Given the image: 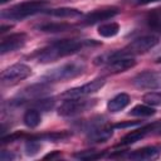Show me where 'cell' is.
<instances>
[{
  "instance_id": "6da1fadb",
  "label": "cell",
  "mask_w": 161,
  "mask_h": 161,
  "mask_svg": "<svg viewBox=\"0 0 161 161\" xmlns=\"http://www.w3.org/2000/svg\"><path fill=\"white\" fill-rule=\"evenodd\" d=\"M97 44L93 40H75V39H64L58 40L45 49H43L38 54V60L40 63H50L54 60H58L60 58H64L67 55H70L78 50H80L86 45Z\"/></svg>"
},
{
  "instance_id": "7a4b0ae2",
  "label": "cell",
  "mask_w": 161,
  "mask_h": 161,
  "mask_svg": "<svg viewBox=\"0 0 161 161\" xmlns=\"http://www.w3.org/2000/svg\"><path fill=\"white\" fill-rule=\"evenodd\" d=\"M48 6V1L45 0H28L20 4H16L6 10L1 11L3 19H11V20H21L26 16L34 15Z\"/></svg>"
},
{
  "instance_id": "3957f363",
  "label": "cell",
  "mask_w": 161,
  "mask_h": 161,
  "mask_svg": "<svg viewBox=\"0 0 161 161\" xmlns=\"http://www.w3.org/2000/svg\"><path fill=\"white\" fill-rule=\"evenodd\" d=\"M84 69H86L84 63L69 62V63L62 64L57 68H53L48 73H45L43 75V82L50 83V82H60V80L72 79V78H75L79 74H82Z\"/></svg>"
},
{
  "instance_id": "277c9868",
  "label": "cell",
  "mask_w": 161,
  "mask_h": 161,
  "mask_svg": "<svg viewBox=\"0 0 161 161\" xmlns=\"http://www.w3.org/2000/svg\"><path fill=\"white\" fill-rule=\"evenodd\" d=\"M158 43V38L155 35H143L133 39L130 44H127L123 49L114 52V55L118 57H135L140 54H145L151 50Z\"/></svg>"
},
{
  "instance_id": "5b68a950",
  "label": "cell",
  "mask_w": 161,
  "mask_h": 161,
  "mask_svg": "<svg viewBox=\"0 0 161 161\" xmlns=\"http://www.w3.org/2000/svg\"><path fill=\"white\" fill-rule=\"evenodd\" d=\"M94 104H96L94 99H83V97L82 98H67V101H64L59 106L58 113L63 117H72V116H77V114L86 112L87 109L92 108Z\"/></svg>"
},
{
  "instance_id": "8992f818",
  "label": "cell",
  "mask_w": 161,
  "mask_h": 161,
  "mask_svg": "<svg viewBox=\"0 0 161 161\" xmlns=\"http://www.w3.org/2000/svg\"><path fill=\"white\" fill-rule=\"evenodd\" d=\"M31 74V68L23 63H16L8 67L1 73V83L4 86H13L18 82L28 78Z\"/></svg>"
},
{
  "instance_id": "52a82bcc",
  "label": "cell",
  "mask_w": 161,
  "mask_h": 161,
  "mask_svg": "<svg viewBox=\"0 0 161 161\" xmlns=\"http://www.w3.org/2000/svg\"><path fill=\"white\" fill-rule=\"evenodd\" d=\"M132 84L138 89H147V91L161 89V72H156V70L141 72L133 77Z\"/></svg>"
},
{
  "instance_id": "ba28073f",
  "label": "cell",
  "mask_w": 161,
  "mask_h": 161,
  "mask_svg": "<svg viewBox=\"0 0 161 161\" xmlns=\"http://www.w3.org/2000/svg\"><path fill=\"white\" fill-rule=\"evenodd\" d=\"M104 86V79L103 78H97L93 79L80 87H74L72 89H68L63 93L64 98H84L86 96H89L92 93H96Z\"/></svg>"
},
{
  "instance_id": "9c48e42d",
  "label": "cell",
  "mask_w": 161,
  "mask_h": 161,
  "mask_svg": "<svg viewBox=\"0 0 161 161\" xmlns=\"http://www.w3.org/2000/svg\"><path fill=\"white\" fill-rule=\"evenodd\" d=\"M113 135V127L108 123L93 122L88 127V141L93 143H101L108 141Z\"/></svg>"
},
{
  "instance_id": "30bf717a",
  "label": "cell",
  "mask_w": 161,
  "mask_h": 161,
  "mask_svg": "<svg viewBox=\"0 0 161 161\" xmlns=\"http://www.w3.org/2000/svg\"><path fill=\"white\" fill-rule=\"evenodd\" d=\"M26 34L25 33H14L1 39L0 44V53L6 54L10 52H15L20 48H23L26 43Z\"/></svg>"
},
{
  "instance_id": "8fae6325",
  "label": "cell",
  "mask_w": 161,
  "mask_h": 161,
  "mask_svg": "<svg viewBox=\"0 0 161 161\" xmlns=\"http://www.w3.org/2000/svg\"><path fill=\"white\" fill-rule=\"evenodd\" d=\"M118 13H119V10H118L117 8L98 9V10H94V11L89 13V14L84 18L83 24H84V25H93V24H96V23H101V21L108 20V19H112V18L116 16Z\"/></svg>"
},
{
  "instance_id": "7c38bea8",
  "label": "cell",
  "mask_w": 161,
  "mask_h": 161,
  "mask_svg": "<svg viewBox=\"0 0 161 161\" xmlns=\"http://www.w3.org/2000/svg\"><path fill=\"white\" fill-rule=\"evenodd\" d=\"M160 155H161V146H146L132 151L128 155V158L135 161H146V160H155Z\"/></svg>"
},
{
  "instance_id": "4fadbf2b",
  "label": "cell",
  "mask_w": 161,
  "mask_h": 161,
  "mask_svg": "<svg viewBox=\"0 0 161 161\" xmlns=\"http://www.w3.org/2000/svg\"><path fill=\"white\" fill-rule=\"evenodd\" d=\"M151 130H152V126H145V127H141V128H137V130H133L126 133L119 141V146H128V145H132L142 140L148 132H151Z\"/></svg>"
},
{
  "instance_id": "5bb4252c",
  "label": "cell",
  "mask_w": 161,
  "mask_h": 161,
  "mask_svg": "<svg viewBox=\"0 0 161 161\" xmlns=\"http://www.w3.org/2000/svg\"><path fill=\"white\" fill-rule=\"evenodd\" d=\"M130 102H131V98L127 93H119L108 101L107 109L112 113H116V112H119L123 108H126L130 104Z\"/></svg>"
},
{
  "instance_id": "9a60e30c",
  "label": "cell",
  "mask_w": 161,
  "mask_h": 161,
  "mask_svg": "<svg viewBox=\"0 0 161 161\" xmlns=\"http://www.w3.org/2000/svg\"><path fill=\"white\" fill-rule=\"evenodd\" d=\"M23 121H24V125L29 128H35L39 126L40 121H42V117H40V112L39 109L36 108H30L28 109L24 116H23Z\"/></svg>"
},
{
  "instance_id": "2e32d148",
  "label": "cell",
  "mask_w": 161,
  "mask_h": 161,
  "mask_svg": "<svg viewBox=\"0 0 161 161\" xmlns=\"http://www.w3.org/2000/svg\"><path fill=\"white\" fill-rule=\"evenodd\" d=\"M36 28L40 31H45V33H62V31L70 30L72 25L65 24V23H44Z\"/></svg>"
},
{
  "instance_id": "e0dca14e",
  "label": "cell",
  "mask_w": 161,
  "mask_h": 161,
  "mask_svg": "<svg viewBox=\"0 0 161 161\" xmlns=\"http://www.w3.org/2000/svg\"><path fill=\"white\" fill-rule=\"evenodd\" d=\"M48 14L55 18H75L80 15V11L74 8H57L49 10Z\"/></svg>"
},
{
  "instance_id": "ac0fdd59",
  "label": "cell",
  "mask_w": 161,
  "mask_h": 161,
  "mask_svg": "<svg viewBox=\"0 0 161 161\" xmlns=\"http://www.w3.org/2000/svg\"><path fill=\"white\" fill-rule=\"evenodd\" d=\"M119 31V25L117 23H104L102 25L98 26V34L103 38H112L114 35H117Z\"/></svg>"
},
{
  "instance_id": "d6986e66",
  "label": "cell",
  "mask_w": 161,
  "mask_h": 161,
  "mask_svg": "<svg viewBox=\"0 0 161 161\" xmlns=\"http://www.w3.org/2000/svg\"><path fill=\"white\" fill-rule=\"evenodd\" d=\"M128 114L135 117H150L155 114V109L150 104H137L130 111Z\"/></svg>"
},
{
  "instance_id": "ffe728a7",
  "label": "cell",
  "mask_w": 161,
  "mask_h": 161,
  "mask_svg": "<svg viewBox=\"0 0 161 161\" xmlns=\"http://www.w3.org/2000/svg\"><path fill=\"white\" fill-rule=\"evenodd\" d=\"M143 102L150 106H161V92H148L143 96Z\"/></svg>"
},
{
  "instance_id": "44dd1931",
  "label": "cell",
  "mask_w": 161,
  "mask_h": 161,
  "mask_svg": "<svg viewBox=\"0 0 161 161\" xmlns=\"http://www.w3.org/2000/svg\"><path fill=\"white\" fill-rule=\"evenodd\" d=\"M74 156L80 160H96V158H99L102 153H97L96 151H84V152H78Z\"/></svg>"
},
{
  "instance_id": "7402d4cb",
  "label": "cell",
  "mask_w": 161,
  "mask_h": 161,
  "mask_svg": "<svg viewBox=\"0 0 161 161\" xmlns=\"http://www.w3.org/2000/svg\"><path fill=\"white\" fill-rule=\"evenodd\" d=\"M40 146L38 143V140H30L28 141V143L25 145V151H26V155H35L38 151H39Z\"/></svg>"
},
{
  "instance_id": "603a6c76",
  "label": "cell",
  "mask_w": 161,
  "mask_h": 161,
  "mask_svg": "<svg viewBox=\"0 0 161 161\" xmlns=\"http://www.w3.org/2000/svg\"><path fill=\"white\" fill-rule=\"evenodd\" d=\"M15 156H14V153H11V152H8V151H1V155H0V158L3 160V161H10V160H13Z\"/></svg>"
},
{
  "instance_id": "cb8c5ba5",
  "label": "cell",
  "mask_w": 161,
  "mask_h": 161,
  "mask_svg": "<svg viewBox=\"0 0 161 161\" xmlns=\"http://www.w3.org/2000/svg\"><path fill=\"white\" fill-rule=\"evenodd\" d=\"M138 122H126V123H117L114 125V128H125V127H130V126H137Z\"/></svg>"
},
{
  "instance_id": "d4e9b609",
  "label": "cell",
  "mask_w": 161,
  "mask_h": 161,
  "mask_svg": "<svg viewBox=\"0 0 161 161\" xmlns=\"http://www.w3.org/2000/svg\"><path fill=\"white\" fill-rule=\"evenodd\" d=\"M55 157H60V152H59V151H54V152L48 153V155L44 156V158H50V160H53V158H55Z\"/></svg>"
},
{
  "instance_id": "484cf974",
  "label": "cell",
  "mask_w": 161,
  "mask_h": 161,
  "mask_svg": "<svg viewBox=\"0 0 161 161\" xmlns=\"http://www.w3.org/2000/svg\"><path fill=\"white\" fill-rule=\"evenodd\" d=\"M156 1H160V0H137L136 4L137 5H147V4H151V3H156Z\"/></svg>"
},
{
  "instance_id": "4316f807",
  "label": "cell",
  "mask_w": 161,
  "mask_h": 161,
  "mask_svg": "<svg viewBox=\"0 0 161 161\" xmlns=\"http://www.w3.org/2000/svg\"><path fill=\"white\" fill-rule=\"evenodd\" d=\"M8 1H9V0H0L1 4H5V3H8Z\"/></svg>"
},
{
  "instance_id": "83f0119b",
  "label": "cell",
  "mask_w": 161,
  "mask_h": 161,
  "mask_svg": "<svg viewBox=\"0 0 161 161\" xmlns=\"http://www.w3.org/2000/svg\"><path fill=\"white\" fill-rule=\"evenodd\" d=\"M156 29H158V30H160V31H161V23H160V24H158V25H157V28H156Z\"/></svg>"
},
{
  "instance_id": "f1b7e54d",
  "label": "cell",
  "mask_w": 161,
  "mask_h": 161,
  "mask_svg": "<svg viewBox=\"0 0 161 161\" xmlns=\"http://www.w3.org/2000/svg\"><path fill=\"white\" fill-rule=\"evenodd\" d=\"M157 62H161V58H158V60H157Z\"/></svg>"
}]
</instances>
